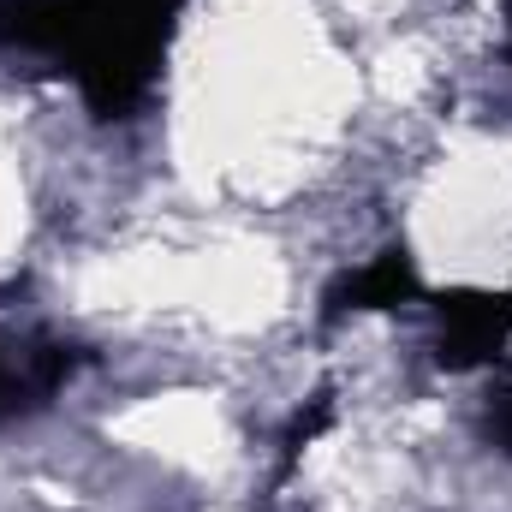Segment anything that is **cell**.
I'll return each mask as SVG.
<instances>
[{
    "label": "cell",
    "instance_id": "1",
    "mask_svg": "<svg viewBox=\"0 0 512 512\" xmlns=\"http://www.w3.org/2000/svg\"><path fill=\"white\" fill-rule=\"evenodd\" d=\"M60 376V358L54 352H24V358H12L6 346H0V417H12L18 405H24V393H48Z\"/></svg>",
    "mask_w": 512,
    "mask_h": 512
},
{
    "label": "cell",
    "instance_id": "2",
    "mask_svg": "<svg viewBox=\"0 0 512 512\" xmlns=\"http://www.w3.org/2000/svg\"><path fill=\"white\" fill-rule=\"evenodd\" d=\"M495 435H501V447L512 453V393H501V399H495Z\"/></svg>",
    "mask_w": 512,
    "mask_h": 512
}]
</instances>
